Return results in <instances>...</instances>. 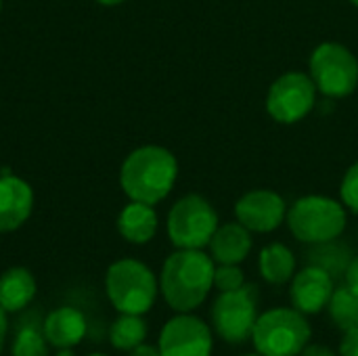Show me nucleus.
Returning a JSON list of instances; mask_svg holds the SVG:
<instances>
[{
	"label": "nucleus",
	"mask_w": 358,
	"mask_h": 356,
	"mask_svg": "<svg viewBox=\"0 0 358 356\" xmlns=\"http://www.w3.org/2000/svg\"><path fill=\"white\" fill-rule=\"evenodd\" d=\"M350 2H352V4H355V6H358V0H350Z\"/></svg>",
	"instance_id": "obj_34"
},
{
	"label": "nucleus",
	"mask_w": 358,
	"mask_h": 356,
	"mask_svg": "<svg viewBox=\"0 0 358 356\" xmlns=\"http://www.w3.org/2000/svg\"><path fill=\"white\" fill-rule=\"evenodd\" d=\"M310 78L325 97H348L358 86L357 57L338 42L319 44L310 57Z\"/></svg>",
	"instance_id": "obj_8"
},
{
	"label": "nucleus",
	"mask_w": 358,
	"mask_h": 356,
	"mask_svg": "<svg viewBox=\"0 0 358 356\" xmlns=\"http://www.w3.org/2000/svg\"><path fill=\"white\" fill-rule=\"evenodd\" d=\"M55 356H76V353H73V348H59Z\"/></svg>",
	"instance_id": "obj_31"
},
{
	"label": "nucleus",
	"mask_w": 358,
	"mask_h": 356,
	"mask_svg": "<svg viewBox=\"0 0 358 356\" xmlns=\"http://www.w3.org/2000/svg\"><path fill=\"white\" fill-rule=\"evenodd\" d=\"M99 4H103V6H117V4H122V2H126V0H96Z\"/></svg>",
	"instance_id": "obj_30"
},
{
	"label": "nucleus",
	"mask_w": 358,
	"mask_h": 356,
	"mask_svg": "<svg viewBox=\"0 0 358 356\" xmlns=\"http://www.w3.org/2000/svg\"><path fill=\"white\" fill-rule=\"evenodd\" d=\"M50 344L44 338L42 329L23 327L10 342V356H48Z\"/></svg>",
	"instance_id": "obj_22"
},
{
	"label": "nucleus",
	"mask_w": 358,
	"mask_h": 356,
	"mask_svg": "<svg viewBox=\"0 0 358 356\" xmlns=\"http://www.w3.org/2000/svg\"><path fill=\"white\" fill-rule=\"evenodd\" d=\"M159 292V279L153 271L136 260H115L105 273V294L120 315H145L153 308Z\"/></svg>",
	"instance_id": "obj_3"
},
{
	"label": "nucleus",
	"mask_w": 358,
	"mask_h": 356,
	"mask_svg": "<svg viewBox=\"0 0 358 356\" xmlns=\"http://www.w3.org/2000/svg\"><path fill=\"white\" fill-rule=\"evenodd\" d=\"M149 327L143 315H120L109 327V344L120 353H130L147 340Z\"/></svg>",
	"instance_id": "obj_20"
},
{
	"label": "nucleus",
	"mask_w": 358,
	"mask_h": 356,
	"mask_svg": "<svg viewBox=\"0 0 358 356\" xmlns=\"http://www.w3.org/2000/svg\"><path fill=\"white\" fill-rule=\"evenodd\" d=\"M0 10H2V0H0Z\"/></svg>",
	"instance_id": "obj_35"
},
{
	"label": "nucleus",
	"mask_w": 358,
	"mask_h": 356,
	"mask_svg": "<svg viewBox=\"0 0 358 356\" xmlns=\"http://www.w3.org/2000/svg\"><path fill=\"white\" fill-rule=\"evenodd\" d=\"M210 252L218 264H241L252 252V235L241 222L218 225L210 239Z\"/></svg>",
	"instance_id": "obj_15"
},
{
	"label": "nucleus",
	"mask_w": 358,
	"mask_h": 356,
	"mask_svg": "<svg viewBox=\"0 0 358 356\" xmlns=\"http://www.w3.org/2000/svg\"><path fill=\"white\" fill-rule=\"evenodd\" d=\"M260 275L271 285H285L296 275V256L283 243H271L260 252Z\"/></svg>",
	"instance_id": "obj_19"
},
{
	"label": "nucleus",
	"mask_w": 358,
	"mask_h": 356,
	"mask_svg": "<svg viewBox=\"0 0 358 356\" xmlns=\"http://www.w3.org/2000/svg\"><path fill=\"white\" fill-rule=\"evenodd\" d=\"M6 336H8V313L0 306V355L6 344Z\"/></svg>",
	"instance_id": "obj_29"
},
{
	"label": "nucleus",
	"mask_w": 358,
	"mask_h": 356,
	"mask_svg": "<svg viewBox=\"0 0 358 356\" xmlns=\"http://www.w3.org/2000/svg\"><path fill=\"white\" fill-rule=\"evenodd\" d=\"M315 99L317 86L313 78L302 71H289L273 82L266 97V109L273 120L281 124H296L310 113Z\"/></svg>",
	"instance_id": "obj_9"
},
{
	"label": "nucleus",
	"mask_w": 358,
	"mask_h": 356,
	"mask_svg": "<svg viewBox=\"0 0 358 356\" xmlns=\"http://www.w3.org/2000/svg\"><path fill=\"white\" fill-rule=\"evenodd\" d=\"M166 227L176 250H203L218 229V214L206 197L185 195L172 206Z\"/></svg>",
	"instance_id": "obj_6"
},
{
	"label": "nucleus",
	"mask_w": 358,
	"mask_h": 356,
	"mask_svg": "<svg viewBox=\"0 0 358 356\" xmlns=\"http://www.w3.org/2000/svg\"><path fill=\"white\" fill-rule=\"evenodd\" d=\"M310 336L313 329L304 313L294 306H279L258 315L252 344L262 356H300Z\"/></svg>",
	"instance_id": "obj_4"
},
{
	"label": "nucleus",
	"mask_w": 358,
	"mask_h": 356,
	"mask_svg": "<svg viewBox=\"0 0 358 356\" xmlns=\"http://www.w3.org/2000/svg\"><path fill=\"white\" fill-rule=\"evenodd\" d=\"M340 193H342L344 206H348L355 214H358V162L355 166H350V170L346 172Z\"/></svg>",
	"instance_id": "obj_24"
},
{
	"label": "nucleus",
	"mask_w": 358,
	"mask_h": 356,
	"mask_svg": "<svg viewBox=\"0 0 358 356\" xmlns=\"http://www.w3.org/2000/svg\"><path fill=\"white\" fill-rule=\"evenodd\" d=\"M300 356H340V353H334L331 348L323 346V344H306V348L300 353Z\"/></svg>",
	"instance_id": "obj_26"
},
{
	"label": "nucleus",
	"mask_w": 358,
	"mask_h": 356,
	"mask_svg": "<svg viewBox=\"0 0 358 356\" xmlns=\"http://www.w3.org/2000/svg\"><path fill=\"white\" fill-rule=\"evenodd\" d=\"M285 220L294 237L308 245L338 239L346 229V212L342 204L323 195L298 199Z\"/></svg>",
	"instance_id": "obj_5"
},
{
	"label": "nucleus",
	"mask_w": 358,
	"mask_h": 356,
	"mask_svg": "<svg viewBox=\"0 0 358 356\" xmlns=\"http://www.w3.org/2000/svg\"><path fill=\"white\" fill-rule=\"evenodd\" d=\"M258 296L260 292L252 283L233 292H220L212 304V329L220 340L229 344H243L252 340L258 319Z\"/></svg>",
	"instance_id": "obj_7"
},
{
	"label": "nucleus",
	"mask_w": 358,
	"mask_h": 356,
	"mask_svg": "<svg viewBox=\"0 0 358 356\" xmlns=\"http://www.w3.org/2000/svg\"><path fill=\"white\" fill-rule=\"evenodd\" d=\"M329 317L334 325L344 334L350 329H358V292L342 285L334 292L329 304Z\"/></svg>",
	"instance_id": "obj_21"
},
{
	"label": "nucleus",
	"mask_w": 358,
	"mask_h": 356,
	"mask_svg": "<svg viewBox=\"0 0 358 356\" xmlns=\"http://www.w3.org/2000/svg\"><path fill=\"white\" fill-rule=\"evenodd\" d=\"M36 292V277L25 266H10L0 275V306L8 315L25 311L34 302Z\"/></svg>",
	"instance_id": "obj_16"
},
{
	"label": "nucleus",
	"mask_w": 358,
	"mask_h": 356,
	"mask_svg": "<svg viewBox=\"0 0 358 356\" xmlns=\"http://www.w3.org/2000/svg\"><path fill=\"white\" fill-rule=\"evenodd\" d=\"M338 353H340V356H358V329L344 332Z\"/></svg>",
	"instance_id": "obj_25"
},
{
	"label": "nucleus",
	"mask_w": 358,
	"mask_h": 356,
	"mask_svg": "<svg viewBox=\"0 0 358 356\" xmlns=\"http://www.w3.org/2000/svg\"><path fill=\"white\" fill-rule=\"evenodd\" d=\"M241 356H262V355H258V353H254V355H241Z\"/></svg>",
	"instance_id": "obj_33"
},
{
	"label": "nucleus",
	"mask_w": 358,
	"mask_h": 356,
	"mask_svg": "<svg viewBox=\"0 0 358 356\" xmlns=\"http://www.w3.org/2000/svg\"><path fill=\"white\" fill-rule=\"evenodd\" d=\"M235 216L250 233H271L287 218V208L275 191L258 189L245 193L235 204Z\"/></svg>",
	"instance_id": "obj_11"
},
{
	"label": "nucleus",
	"mask_w": 358,
	"mask_h": 356,
	"mask_svg": "<svg viewBox=\"0 0 358 356\" xmlns=\"http://www.w3.org/2000/svg\"><path fill=\"white\" fill-rule=\"evenodd\" d=\"M117 231L128 243H149L157 233V214L153 206L143 201H130L117 216Z\"/></svg>",
	"instance_id": "obj_17"
},
{
	"label": "nucleus",
	"mask_w": 358,
	"mask_h": 356,
	"mask_svg": "<svg viewBox=\"0 0 358 356\" xmlns=\"http://www.w3.org/2000/svg\"><path fill=\"white\" fill-rule=\"evenodd\" d=\"M157 348L162 356H212L214 336L203 319L178 313L162 327Z\"/></svg>",
	"instance_id": "obj_10"
},
{
	"label": "nucleus",
	"mask_w": 358,
	"mask_h": 356,
	"mask_svg": "<svg viewBox=\"0 0 358 356\" xmlns=\"http://www.w3.org/2000/svg\"><path fill=\"white\" fill-rule=\"evenodd\" d=\"M245 285V275L239 264H218L214 271V287L218 292H233Z\"/></svg>",
	"instance_id": "obj_23"
},
{
	"label": "nucleus",
	"mask_w": 358,
	"mask_h": 356,
	"mask_svg": "<svg viewBox=\"0 0 358 356\" xmlns=\"http://www.w3.org/2000/svg\"><path fill=\"white\" fill-rule=\"evenodd\" d=\"M86 332L88 321L84 313L73 306H59L50 311L42 323V334L55 350L78 346L86 338Z\"/></svg>",
	"instance_id": "obj_14"
},
{
	"label": "nucleus",
	"mask_w": 358,
	"mask_h": 356,
	"mask_svg": "<svg viewBox=\"0 0 358 356\" xmlns=\"http://www.w3.org/2000/svg\"><path fill=\"white\" fill-rule=\"evenodd\" d=\"M34 212V189L27 180L4 172L0 176V233L21 229Z\"/></svg>",
	"instance_id": "obj_13"
},
{
	"label": "nucleus",
	"mask_w": 358,
	"mask_h": 356,
	"mask_svg": "<svg viewBox=\"0 0 358 356\" xmlns=\"http://www.w3.org/2000/svg\"><path fill=\"white\" fill-rule=\"evenodd\" d=\"M352 258H355V254H352L350 245L344 241H338V239L313 243V248L306 252V262L327 271L334 279H342L346 275V269L352 262Z\"/></svg>",
	"instance_id": "obj_18"
},
{
	"label": "nucleus",
	"mask_w": 358,
	"mask_h": 356,
	"mask_svg": "<svg viewBox=\"0 0 358 356\" xmlns=\"http://www.w3.org/2000/svg\"><path fill=\"white\" fill-rule=\"evenodd\" d=\"M334 277L319 269V266H304L300 273L294 275L292 279V287H289V296H292V304L294 308H298L300 313L308 315H319L321 311L327 308L336 285H334Z\"/></svg>",
	"instance_id": "obj_12"
},
{
	"label": "nucleus",
	"mask_w": 358,
	"mask_h": 356,
	"mask_svg": "<svg viewBox=\"0 0 358 356\" xmlns=\"http://www.w3.org/2000/svg\"><path fill=\"white\" fill-rule=\"evenodd\" d=\"M216 262L203 250H176L159 273V294L176 313L197 311L214 287Z\"/></svg>",
	"instance_id": "obj_1"
},
{
	"label": "nucleus",
	"mask_w": 358,
	"mask_h": 356,
	"mask_svg": "<svg viewBox=\"0 0 358 356\" xmlns=\"http://www.w3.org/2000/svg\"><path fill=\"white\" fill-rule=\"evenodd\" d=\"M344 279H346V285H348L350 290L358 292V256H355V258H352V262L348 264Z\"/></svg>",
	"instance_id": "obj_27"
},
{
	"label": "nucleus",
	"mask_w": 358,
	"mask_h": 356,
	"mask_svg": "<svg viewBox=\"0 0 358 356\" xmlns=\"http://www.w3.org/2000/svg\"><path fill=\"white\" fill-rule=\"evenodd\" d=\"M178 176L176 157L157 145H145L134 149L122 164L120 185L130 201H143L149 206L168 197Z\"/></svg>",
	"instance_id": "obj_2"
},
{
	"label": "nucleus",
	"mask_w": 358,
	"mask_h": 356,
	"mask_svg": "<svg viewBox=\"0 0 358 356\" xmlns=\"http://www.w3.org/2000/svg\"><path fill=\"white\" fill-rule=\"evenodd\" d=\"M86 356H109V355H105V353H92V355H86Z\"/></svg>",
	"instance_id": "obj_32"
},
{
	"label": "nucleus",
	"mask_w": 358,
	"mask_h": 356,
	"mask_svg": "<svg viewBox=\"0 0 358 356\" xmlns=\"http://www.w3.org/2000/svg\"><path fill=\"white\" fill-rule=\"evenodd\" d=\"M128 356H162V355H159V348H157V346L143 342V344H138L136 348H132V350L128 353Z\"/></svg>",
	"instance_id": "obj_28"
}]
</instances>
